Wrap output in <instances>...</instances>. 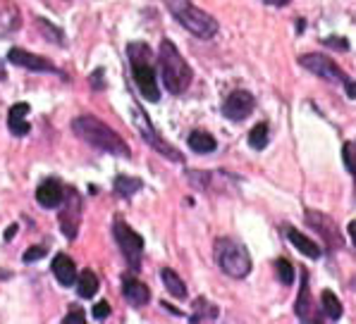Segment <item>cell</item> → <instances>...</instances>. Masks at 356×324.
Returning a JSON list of instances; mask_svg holds the SVG:
<instances>
[{
	"mask_svg": "<svg viewBox=\"0 0 356 324\" xmlns=\"http://www.w3.org/2000/svg\"><path fill=\"white\" fill-rule=\"evenodd\" d=\"M72 129L81 141H86V144L98 148V151L111 153V155L118 157H129V146L122 141V136L115 134L111 126L103 124L101 119L91 117V114H81V117H76L72 122Z\"/></svg>",
	"mask_w": 356,
	"mask_h": 324,
	"instance_id": "1",
	"label": "cell"
},
{
	"mask_svg": "<svg viewBox=\"0 0 356 324\" xmlns=\"http://www.w3.org/2000/svg\"><path fill=\"white\" fill-rule=\"evenodd\" d=\"M161 74H163V84L172 96H179L191 86L194 72H191L189 62L182 58V53L177 51L172 41H163L161 43Z\"/></svg>",
	"mask_w": 356,
	"mask_h": 324,
	"instance_id": "2",
	"label": "cell"
},
{
	"mask_svg": "<svg viewBox=\"0 0 356 324\" xmlns=\"http://www.w3.org/2000/svg\"><path fill=\"white\" fill-rule=\"evenodd\" d=\"M168 10L172 12V17L179 22L187 31H191L199 38H213L220 31L216 17H211L204 10H199L196 5H191V0H165Z\"/></svg>",
	"mask_w": 356,
	"mask_h": 324,
	"instance_id": "3",
	"label": "cell"
},
{
	"mask_svg": "<svg viewBox=\"0 0 356 324\" xmlns=\"http://www.w3.org/2000/svg\"><path fill=\"white\" fill-rule=\"evenodd\" d=\"M218 267L232 279H244L251 272V255L242 244L232 239H220L216 244Z\"/></svg>",
	"mask_w": 356,
	"mask_h": 324,
	"instance_id": "4",
	"label": "cell"
},
{
	"mask_svg": "<svg viewBox=\"0 0 356 324\" xmlns=\"http://www.w3.org/2000/svg\"><path fill=\"white\" fill-rule=\"evenodd\" d=\"M131 117H134V126L139 129V134H141V139L146 141V144H151L153 148H156L158 153H161L163 157H168V160H172V162H182V155H179V151L175 146H170L168 141H163L161 139V134H158L156 129H153V124H151V119L146 117L144 112H141V108L136 105H131Z\"/></svg>",
	"mask_w": 356,
	"mask_h": 324,
	"instance_id": "5",
	"label": "cell"
},
{
	"mask_svg": "<svg viewBox=\"0 0 356 324\" xmlns=\"http://www.w3.org/2000/svg\"><path fill=\"white\" fill-rule=\"evenodd\" d=\"M113 234H115V241H118L120 250H122V255L127 257L129 267L134 272H139L141 270V257H144V239H141V236L136 234L129 224L120 222V219L115 222Z\"/></svg>",
	"mask_w": 356,
	"mask_h": 324,
	"instance_id": "6",
	"label": "cell"
},
{
	"mask_svg": "<svg viewBox=\"0 0 356 324\" xmlns=\"http://www.w3.org/2000/svg\"><path fill=\"white\" fill-rule=\"evenodd\" d=\"M299 65L304 69H309L311 74L321 76L325 81H332V84H347L349 76L332 62V58H325V55H318V53H306L299 58Z\"/></svg>",
	"mask_w": 356,
	"mask_h": 324,
	"instance_id": "7",
	"label": "cell"
},
{
	"mask_svg": "<svg viewBox=\"0 0 356 324\" xmlns=\"http://www.w3.org/2000/svg\"><path fill=\"white\" fill-rule=\"evenodd\" d=\"M131 65V76H134L136 89L141 91V96L146 98L149 103H158L161 98V91H158L156 84V72L151 67V60H134Z\"/></svg>",
	"mask_w": 356,
	"mask_h": 324,
	"instance_id": "8",
	"label": "cell"
},
{
	"mask_svg": "<svg viewBox=\"0 0 356 324\" xmlns=\"http://www.w3.org/2000/svg\"><path fill=\"white\" fill-rule=\"evenodd\" d=\"M306 222L323 236V241H325V246L330 250H339L344 246V239H342V234H339V229L332 217L323 215L318 210H309L306 212Z\"/></svg>",
	"mask_w": 356,
	"mask_h": 324,
	"instance_id": "9",
	"label": "cell"
},
{
	"mask_svg": "<svg viewBox=\"0 0 356 324\" xmlns=\"http://www.w3.org/2000/svg\"><path fill=\"white\" fill-rule=\"evenodd\" d=\"M79 222H81V198L74 189H67V194H65V205H63V210H60L63 234L67 236V239H74L76 229H79Z\"/></svg>",
	"mask_w": 356,
	"mask_h": 324,
	"instance_id": "10",
	"label": "cell"
},
{
	"mask_svg": "<svg viewBox=\"0 0 356 324\" xmlns=\"http://www.w3.org/2000/svg\"><path fill=\"white\" fill-rule=\"evenodd\" d=\"M256 108V101L249 91H232L222 103V114L232 122H242Z\"/></svg>",
	"mask_w": 356,
	"mask_h": 324,
	"instance_id": "11",
	"label": "cell"
},
{
	"mask_svg": "<svg viewBox=\"0 0 356 324\" xmlns=\"http://www.w3.org/2000/svg\"><path fill=\"white\" fill-rule=\"evenodd\" d=\"M8 60L13 65H17V67L31 69V72H56L53 62H48L46 58H41V55L22 51V48H13V51L8 53Z\"/></svg>",
	"mask_w": 356,
	"mask_h": 324,
	"instance_id": "12",
	"label": "cell"
},
{
	"mask_svg": "<svg viewBox=\"0 0 356 324\" xmlns=\"http://www.w3.org/2000/svg\"><path fill=\"white\" fill-rule=\"evenodd\" d=\"M294 312H297L299 320L304 322H318V315H316V303L311 298V289H309V272H301V287H299V296H297V305H294Z\"/></svg>",
	"mask_w": 356,
	"mask_h": 324,
	"instance_id": "13",
	"label": "cell"
},
{
	"mask_svg": "<svg viewBox=\"0 0 356 324\" xmlns=\"http://www.w3.org/2000/svg\"><path fill=\"white\" fill-rule=\"evenodd\" d=\"M53 274H56V279L63 287H72L76 284V267H74V260L70 255H65V253H58L56 257H53Z\"/></svg>",
	"mask_w": 356,
	"mask_h": 324,
	"instance_id": "14",
	"label": "cell"
},
{
	"mask_svg": "<svg viewBox=\"0 0 356 324\" xmlns=\"http://www.w3.org/2000/svg\"><path fill=\"white\" fill-rule=\"evenodd\" d=\"M65 198V189L60 186V181L56 179H46L41 186L36 189V201L43 207H58Z\"/></svg>",
	"mask_w": 356,
	"mask_h": 324,
	"instance_id": "15",
	"label": "cell"
},
{
	"mask_svg": "<svg viewBox=\"0 0 356 324\" xmlns=\"http://www.w3.org/2000/svg\"><path fill=\"white\" fill-rule=\"evenodd\" d=\"M122 293L134 307H144L146 303H149V298H151L149 287H146V284H141V282H136V279H131V277L122 279Z\"/></svg>",
	"mask_w": 356,
	"mask_h": 324,
	"instance_id": "16",
	"label": "cell"
},
{
	"mask_svg": "<svg viewBox=\"0 0 356 324\" xmlns=\"http://www.w3.org/2000/svg\"><path fill=\"white\" fill-rule=\"evenodd\" d=\"M26 114H29V105L26 103H17V105H13L10 108V112H8V126H10V131H13L15 136H26L29 134V122H26Z\"/></svg>",
	"mask_w": 356,
	"mask_h": 324,
	"instance_id": "17",
	"label": "cell"
},
{
	"mask_svg": "<svg viewBox=\"0 0 356 324\" xmlns=\"http://www.w3.org/2000/svg\"><path fill=\"white\" fill-rule=\"evenodd\" d=\"M287 239H289V244H292L294 248H297L299 253H304L306 257H311V260H318V257L323 255L318 244H316V241H311L309 236L297 232V229H287Z\"/></svg>",
	"mask_w": 356,
	"mask_h": 324,
	"instance_id": "18",
	"label": "cell"
},
{
	"mask_svg": "<svg viewBox=\"0 0 356 324\" xmlns=\"http://www.w3.org/2000/svg\"><path fill=\"white\" fill-rule=\"evenodd\" d=\"M187 144H189L191 151L201 153V155H204V153H213L218 148V141L213 139L211 134H206V131H191Z\"/></svg>",
	"mask_w": 356,
	"mask_h": 324,
	"instance_id": "19",
	"label": "cell"
},
{
	"mask_svg": "<svg viewBox=\"0 0 356 324\" xmlns=\"http://www.w3.org/2000/svg\"><path fill=\"white\" fill-rule=\"evenodd\" d=\"M161 279H163V284H165V289H168L170 296H175V298H184V296H187V287H184V282L177 277V272H175V270H170V267H163V270H161Z\"/></svg>",
	"mask_w": 356,
	"mask_h": 324,
	"instance_id": "20",
	"label": "cell"
},
{
	"mask_svg": "<svg viewBox=\"0 0 356 324\" xmlns=\"http://www.w3.org/2000/svg\"><path fill=\"white\" fill-rule=\"evenodd\" d=\"M98 291V277L96 272L91 270H84L76 277V293L81 296V298H94Z\"/></svg>",
	"mask_w": 356,
	"mask_h": 324,
	"instance_id": "21",
	"label": "cell"
},
{
	"mask_svg": "<svg viewBox=\"0 0 356 324\" xmlns=\"http://www.w3.org/2000/svg\"><path fill=\"white\" fill-rule=\"evenodd\" d=\"M321 305H323V312H325L327 320L337 322L339 317H342V303H339V298L332 291H323L321 293Z\"/></svg>",
	"mask_w": 356,
	"mask_h": 324,
	"instance_id": "22",
	"label": "cell"
},
{
	"mask_svg": "<svg viewBox=\"0 0 356 324\" xmlns=\"http://www.w3.org/2000/svg\"><path fill=\"white\" fill-rule=\"evenodd\" d=\"M141 186H144V181H141V179L124 177V174H122V177L115 179V194H118L120 198H131L136 191H141Z\"/></svg>",
	"mask_w": 356,
	"mask_h": 324,
	"instance_id": "23",
	"label": "cell"
},
{
	"mask_svg": "<svg viewBox=\"0 0 356 324\" xmlns=\"http://www.w3.org/2000/svg\"><path fill=\"white\" fill-rule=\"evenodd\" d=\"M268 141H270V134H268V124L266 122L256 124L254 129L249 131V146L254 148V151H263V148L268 146Z\"/></svg>",
	"mask_w": 356,
	"mask_h": 324,
	"instance_id": "24",
	"label": "cell"
},
{
	"mask_svg": "<svg viewBox=\"0 0 356 324\" xmlns=\"http://www.w3.org/2000/svg\"><path fill=\"white\" fill-rule=\"evenodd\" d=\"M275 270H277V277H280V282L284 284V287H292L294 284V267L289 260H284V257H280V260H275Z\"/></svg>",
	"mask_w": 356,
	"mask_h": 324,
	"instance_id": "25",
	"label": "cell"
},
{
	"mask_svg": "<svg viewBox=\"0 0 356 324\" xmlns=\"http://www.w3.org/2000/svg\"><path fill=\"white\" fill-rule=\"evenodd\" d=\"M194 307H196L199 312H196V315H191V322H199V320H216V317H218V310H216V307H213L211 303H206L204 298L196 300Z\"/></svg>",
	"mask_w": 356,
	"mask_h": 324,
	"instance_id": "26",
	"label": "cell"
},
{
	"mask_svg": "<svg viewBox=\"0 0 356 324\" xmlns=\"http://www.w3.org/2000/svg\"><path fill=\"white\" fill-rule=\"evenodd\" d=\"M342 157H344V164H347L349 174L356 179V144H354V141H347V144H344Z\"/></svg>",
	"mask_w": 356,
	"mask_h": 324,
	"instance_id": "27",
	"label": "cell"
},
{
	"mask_svg": "<svg viewBox=\"0 0 356 324\" xmlns=\"http://www.w3.org/2000/svg\"><path fill=\"white\" fill-rule=\"evenodd\" d=\"M323 43H325L327 48H335V51H349L347 38H342V36H327V38H323Z\"/></svg>",
	"mask_w": 356,
	"mask_h": 324,
	"instance_id": "28",
	"label": "cell"
},
{
	"mask_svg": "<svg viewBox=\"0 0 356 324\" xmlns=\"http://www.w3.org/2000/svg\"><path fill=\"white\" fill-rule=\"evenodd\" d=\"M43 255H46V248H43V246H36V248L26 250L24 255H22V260H24V262H34V260H41Z\"/></svg>",
	"mask_w": 356,
	"mask_h": 324,
	"instance_id": "29",
	"label": "cell"
},
{
	"mask_svg": "<svg viewBox=\"0 0 356 324\" xmlns=\"http://www.w3.org/2000/svg\"><path fill=\"white\" fill-rule=\"evenodd\" d=\"M108 315H111V305H108V300H101V303L94 305V317H96V320H106Z\"/></svg>",
	"mask_w": 356,
	"mask_h": 324,
	"instance_id": "30",
	"label": "cell"
},
{
	"mask_svg": "<svg viewBox=\"0 0 356 324\" xmlns=\"http://www.w3.org/2000/svg\"><path fill=\"white\" fill-rule=\"evenodd\" d=\"M84 322L86 320V312L84 310H72V312H67V317H65V322Z\"/></svg>",
	"mask_w": 356,
	"mask_h": 324,
	"instance_id": "31",
	"label": "cell"
},
{
	"mask_svg": "<svg viewBox=\"0 0 356 324\" xmlns=\"http://www.w3.org/2000/svg\"><path fill=\"white\" fill-rule=\"evenodd\" d=\"M101 76H103V69H96L94 76H91V81H94L96 89H103V79H101Z\"/></svg>",
	"mask_w": 356,
	"mask_h": 324,
	"instance_id": "32",
	"label": "cell"
},
{
	"mask_svg": "<svg viewBox=\"0 0 356 324\" xmlns=\"http://www.w3.org/2000/svg\"><path fill=\"white\" fill-rule=\"evenodd\" d=\"M344 89H347V96H349V98H356V81L347 79V84H344Z\"/></svg>",
	"mask_w": 356,
	"mask_h": 324,
	"instance_id": "33",
	"label": "cell"
},
{
	"mask_svg": "<svg viewBox=\"0 0 356 324\" xmlns=\"http://www.w3.org/2000/svg\"><path fill=\"white\" fill-rule=\"evenodd\" d=\"M349 236H352V244H354V248H356V219L349 222Z\"/></svg>",
	"mask_w": 356,
	"mask_h": 324,
	"instance_id": "34",
	"label": "cell"
},
{
	"mask_svg": "<svg viewBox=\"0 0 356 324\" xmlns=\"http://www.w3.org/2000/svg\"><path fill=\"white\" fill-rule=\"evenodd\" d=\"M15 234H17V227H15V224H13V227H8V232H5V239H15Z\"/></svg>",
	"mask_w": 356,
	"mask_h": 324,
	"instance_id": "35",
	"label": "cell"
},
{
	"mask_svg": "<svg viewBox=\"0 0 356 324\" xmlns=\"http://www.w3.org/2000/svg\"><path fill=\"white\" fill-rule=\"evenodd\" d=\"M270 3H273V5H287L289 0H270Z\"/></svg>",
	"mask_w": 356,
	"mask_h": 324,
	"instance_id": "36",
	"label": "cell"
},
{
	"mask_svg": "<svg viewBox=\"0 0 356 324\" xmlns=\"http://www.w3.org/2000/svg\"><path fill=\"white\" fill-rule=\"evenodd\" d=\"M5 79V67H3V62H0V81Z\"/></svg>",
	"mask_w": 356,
	"mask_h": 324,
	"instance_id": "37",
	"label": "cell"
}]
</instances>
